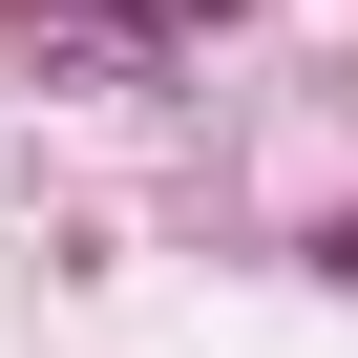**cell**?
I'll return each mask as SVG.
<instances>
[{
  "label": "cell",
  "instance_id": "cell-1",
  "mask_svg": "<svg viewBox=\"0 0 358 358\" xmlns=\"http://www.w3.org/2000/svg\"><path fill=\"white\" fill-rule=\"evenodd\" d=\"M22 43H64V64H169V43H211V0H22Z\"/></svg>",
  "mask_w": 358,
  "mask_h": 358
}]
</instances>
